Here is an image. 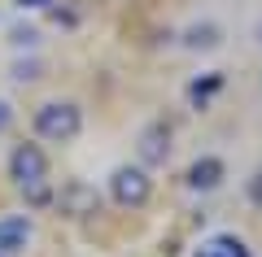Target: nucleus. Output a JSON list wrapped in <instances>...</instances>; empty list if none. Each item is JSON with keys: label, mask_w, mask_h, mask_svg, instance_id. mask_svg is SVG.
Instances as JSON below:
<instances>
[{"label": "nucleus", "mask_w": 262, "mask_h": 257, "mask_svg": "<svg viewBox=\"0 0 262 257\" xmlns=\"http://www.w3.org/2000/svg\"><path fill=\"white\" fill-rule=\"evenodd\" d=\"M35 131L44 139H53V144H66V139H75L83 131V113L70 101H48L35 109Z\"/></svg>", "instance_id": "f257e3e1"}, {"label": "nucleus", "mask_w": 262, "mask_h": 257, "mask_svg": "<svg viewBox=\"0 0 262 257\" xmlns=\"http://www.w3.org/2000/svg\"><path fill=\"white\" fill-rule=\"evenodd\" d=\"M110 192L122 209H140L144 201L153 196V179H149V166H118L110 179Z\"/></svg>", "instance_id": "f03ea898"}, {"label": "nucleus", "mask_w": 262, "mask_h": 257, "mask_svg": "<svg viewBox=\"0 0 262 257\" xmlns=\"http://www.w3.org/2000/svg\"><path fill=\"white\" fill-rule=\"evenodd\" d=\"M57 205H61V214H70V218H88V214L101 209V196H96L92 183H83V179H70V183L61 188V192L53 196Z\"/></svg>", "instance_id": "7ed1b4c3"}, {"label": "nucleus", "mask_w": 262, "mask_h": 257, "mask_svg": "<svg viewBox=\"0 0 262 257\" xmlns=\"http://www.w3.org/2000/svg\"><path fill=\"white\" fill-rule=\"evenodd\" d=\"M223 175H227L223 157L206 153V157H196V161L188 166V188H192V192H214V188L223 183Z\"/></svg>", "instance_id": "20e7f679"}, {"label": "nucleus", "mask_w": 262, "mask_h": 257, "mask_svg": "<svg viewBox=\"0 0 262 257\" xmlns=\"http://www.w3.org/2000/svg\"><path fill=\"white\" fill-rule=\"evenodd\" d=\"M170 157V127L166 122H153L140 131V166H162Z\"/></svg>", "instance_id": "39448f33"}, {"label": "nucleus", "mask_w": 262, "mask_h": 257, "mask_svg": "<svg viewBox=\"0 0 262 257\" xmlns=\"http://www.w3.org/2000/svg\"><path fill=\"white\" fill-rule=\"evenodd\" d=\"M13 179H18V183H39V179H48V157L39 153L35 144H22L18 153H13Z\"/></svg>", "instance_id": "423d86ee"}, {"label": "nucleus", "mask_w": 262, "mask_h": 257, "mask_svg": "<svg viewBox=\"0 0 262 257\" xmlns=\"http://www.w3.org/2000/svg\"><path fill=\"white\" fill-rule=\"evenodd\" d=\"M179 39H184L188 53H214V48L223 44V27H219V22H192Z\"/></svg>", "instance_id": "0eeeda50"}, {"label": "nucleus", "mask_w": 262, "mask_h": 257, "mask_svg": "<svg viewBox=\"0 0 262 257\" xmlns=\"http://www.w3.org/2000/svg\"><path fill=\"white\" fill-rule=\"evenodd\" d=\"M31 240V222L27 218H0V253H18Z\"/></svg>", "instance_id": "6e6552de"}, {"label": "nucleus", "mask_w": 262, "mask_h": 257, "mask_svg": "<svg viewBox=\"0 0 262 257\" xmlns=\"http://www.w3.org/2000/svg\"><path fill=\"white\" fill-rule=\"evenodd\" d=\"M196 257H249V244L241 236H214L196 248Z\"/></svg>", "instance_id": "1a4fd4ad"}, {"label": "nucleus", "mask_w": 262, "mask_h": 257, "mask_svg": "<svg viewBox=\"0 0 262 257\" xmlns=\"http://www.w3.org/2000/svg\"><path fill=\"white\" fill-rule=\"evenodd\" d=\"M219 87H223V74H206V79H196L192 87H188V101H192L196 109H206V105H210V96H214Z\"/></svg>", "instance_id": "9d476101"}, {"label": "nucleus", "mask_w": 262, "mask_h": 257, "mask_svg": "<svg viewBox=\"0 0 262 257\" xmlns=\"http://www.w3.org/2000/svg\"><path fill=\"white\" fill-rule=\"evenodd\" d=\"M22 196H27L35 209H44V205H53V192H48V183L39 179V183H22Z\"/></svg>", "instance_id": "9b49d317"}, {"label": "nucleus", "mask_w": 262, "mask_h": 257, "mask_svg": "<svg viewBox=\"0 0 262 257\" xmlns=\"http://www.w3.org/2000/svg\"><path fill=\"white\" fill-rule=\"evenodd\" d=\"M245 196H249L253 209H262V170H258V175H249V183H245Z\"/></svg>", "instance_id": "f8f14e48"}, {"label": "nucleus", "mask_w": 262, "mask_h": 257, "mask_svg": "<svg viewBox=\"0 0 262 257\" xmlns=\"http://www.w3.org/2000/svg\"><path fill=\"white\" fill-rule=\"evenodd\" d=\"M13 79H22V83L39 79V61H18V65H13Z\"/></svg>", "instance_id": "ddd939ff"}, {"label": "nucleus", "mask_w": 262, "mask_h": 257, "mask_svg": "<svg viewBox=\"0 0 262 257\" xmlns=\"http://www.w3.org/2000/svg\"><path fill=\"white\" fill-rule=\"evenodd\" d=\"M13 44H22V48H35V44H39V31H13Z\"/></svg>", "instance_id": "4468645a"}, {"label": "nucleus", "mask_w": 262, "mask_h": 257, "mask_svg": "<svg viewBox=\"0 0 262 257\" xmlns=\"http://www.w3.org/2000/svg\"><path fill=\"white\" fill-rule=\"evenodd\" d=\"M9 122H13V113H9V105L0 101V131H9Z\"/></svg>", "instance_id": "2eb2a0df"}, {"label": "nucleus", "mask_w": 262, "mask_h": 257, "mask_svg": "<svg viewBox=\"0 0 262 257\" xmlns=\"http://www.w3.org/2000/svg\"><path fill=\"white\" fill-rule=\"evenodd\" d=\"M22 9H39V5H53V0H18Z\"/></svg>", "instance_id": "dca6fc26"}, {"label": "nucleus", "mask_w": 262, "mask_h": 257, "mask_svg": "<svg viewBox=\"0 0 262 257\" xmlns=\"http://www.w3.org/2000/svg\"><path fill=\"white\" fill-rule=\"evenodd\" d=\"M258 39H262V27H258Z\"/></svg>", "instance_id": "f3484780"}, {"label": "nucleus", "mask_w": 262, "mask_h": 257, "mask_svg": "<svg viewBox=\"0 0 262 257\" xmlns=\"http://www.w3.org/2000/svg\"><path fill=\"white\" fill-rule=\"evenodd\" d=\"M0 257H5V253H0Z\"/></svg>", "instance_id": "a211bd4d"}]
</instances>
